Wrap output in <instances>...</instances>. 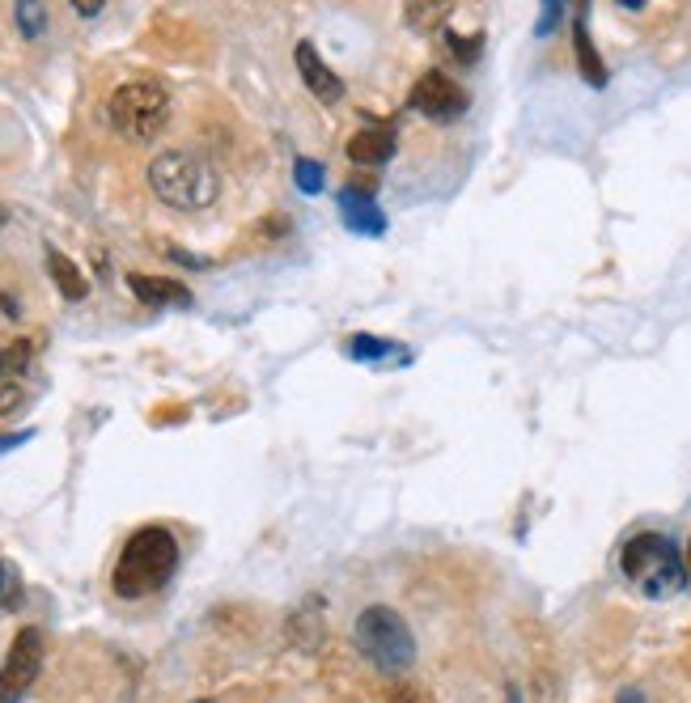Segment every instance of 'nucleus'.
<instances>
[{"mask_svg": "<svg viewBox=\"0 0 691 703\" xmlns=\"http://www.w3.org/2000/svg\"><path fill=\"white\" fill-rule=\"evenodd\" d=\"M174 568H179V543H174V534L166 526H145L123 543L111 585L119 598L136 602L162 589L174 576Z\"/></svg>", "mask_w": 691, "mask_h": 703, "instance_id": "f257e3e1", "label": "nucleus"}, {"mask_svg": "<svg viewBox=\"0 0 691 703\" xmlns=\"http://www.w3.org/2000/svg\"><path fill=\"white\" fill-rule=\"evenodd\" d=\"M624 9H645V0H619Z\"/></svg>", "mask_w": 691, "mask_h": 703, "instance_id": "b1692460", "label": "nucleus"}, {"mask_svg": "<svg viewBox=\"0 0 691 703\" xmlns=\"http://www.w3.org/2000/svg\"><path fill=\"white\" fill-rule=\"evenodd\" d=\"M386 703H433V699L420 687H412V682H399V687H391V695H386Z\"/></svg>", "mask_w": 691, "mask_h": 703, "instance_id": "412c9836", "label": "nucleus"}, {"mask_svg": "<svg viewBox=\"0 0 691 703\" xmlns=\"http://www.w3.org/2000/svg\"><path fill=\"white\" fill-rule=\"evenodd\" d=\"M5 221H9V216H5V208H0V225H5Z\"/></svg>", "mask_w": 691, "mask_h": 703, "instance_id": "bb28decb", "label": "nucleus"}, {"mask_svg": "<svg viewBox=\"0 0 691 703\" xmlns=\"http://www.w3.org/2000/svg\"><path fill=\"white\" fill-rule=\"evenodd\" d=\"M450 9H454V0H407V26L416 34H433L446 26Z\"/></svg>", "mask_w": 691, "mask_h": 703, "instance_id": "4468645a", "label": "nucleus"}, {"mask_svg": "<svg viewBox=\"0 0 691 703\" xmlns=\"http://www.w3.org/2000/svg\"><path fill=\"white\" fill-rule=\"evenodd\" d=\"M5 576H9V568H0V585H5Z\"/></svg>", "mask_w": 691, "mask_h": 703, "instance_id": "a878e982", "label": "nucleus"}, {"mask_svg": "<svg viewBox=\"0 0 691 703\" xmlns=\"http://www.w3.org/2000/svg\"><path fill=\"white\" fill-rule=\"evenodd\" d=\"M407 102H412V111H420L424 119H437V123H450L467 111V89L458 85L450 72L441 68H429L420 72V81L412 85V94H407Z\"/></svg>", "mask_w": 691, "mask_h": 703, "instance_id": "0eeeda50", "label": "nucleus"}, {"mask_svg": "<svg viewBox=\"0 0 691 703\" xmlns=\"http://www.w3.org/2000/svg\"><path fill=\"white\" fill-rule=\"evenodd\" d=\"M30 365V344L22 339V344H13V348H0V377H17Z\"/></svg>", "mask_w": 691, "mask_h": 703, "instance_id": "a211bd4d", "label": "nucleus"}, {"mask_svg": "<svg viewBox=\"0 0 691 703\" xmlns=\"http://www.w3.org/2000/svg\"><path fill=\"white\" fill-rule=\"evenodd\" d=\"M68 5H73L81 17H98L102 13V5H106V0H68Z\"/></svg>", "mask_w": 691, "mask_h": 703, "instance_id": "5701e85b", "label": "nucleus"}, {"mask_svg": "<svg viewBox=\"0 0 691 703\" xmlns=\"http://www.w3.org/2000/svg\"><path fill=\"white\" fill-rule=\"evenodd\" d=\"M191 703H217V699H191Z\"/></svg>", "mask_w": 691, "mask_h": 703, "instance_id": "cd10ccee", "label": "nucleus"}, {"mask_svg": "<svg viewBox=\"0 0 691 703\" xmlns=\"http://www.w3.org/2000/svg\"><path fill=\"white\" fill-rule=\"evenodd\" d=\"M573 47H577L581 77H586L594 89H602V85H607V68H602L598 51H594V39H590V30H586V17H577V26H573Z\"/></svg>", "mask_w": 691, "mask_h": 703, "instance_id": "ddd939ff", "label": "nucleus"}, {"mask_svg": "<svg viewBox=\"0 0 691 703\" xmlns=\"http://www.w3.org/2000/svg\"><path fill=\"white\" fill-rule=\"evenodd\" d=\"M43 674V632L39 627H22L13 636L5 665H0V703H22L26 691Z\"/></svg>", "mask_w": 691, "mask_h": 703, "instance_id": "423d86ee", "label": "nucleus"}, {"mask_svg": "<svg viewBox=\"0 0 691 703\" xmlns=\"http://www.w3.org/2000/svg\"><path fill=\"white\" fill-rule=\"evenodd\" d=\"M13 22L22 30V39H39L47 30V5L43 0H13Z\"/></svg>", "mask_w": 691, "mask_h": 703, "instance_id": "2eb2a0df", "label": "nucleus"}, {"mask_svg": "<svg viewBox=\"0 0 691 703\" xmlns=\"http://www.w3.org/2000/svg\"><path fill=\"white\" fill-rule=\"evenodd\" d=\"M560 13H564V0H543V17H539V34H552L556 22H560Z\"/></svg>", "mask_w": 691, "mask_h": 703, "instance_id": "4be33fe9", "label": "nucleus"}, {"mask_svg": "<svg viewBox=\"0 0 691 703\" xmlns=\"http://www.w3.org/2000/svg\"><path fill=\"white\" fill-rule=\"evenodd\" d=\"M352 640H357L361 657L374 665V670H382V674H403L407 665L416 661L412 627H407L403 615H399V610H391V606H369V610H361Z\"/></svg>", "mask_w": 691, "mask_h": 703, "instance_id": "39448f33", "label": "nucleus"}, {"mask_svg": "<svg viewBox=\"0 0 691 703\" xmlns=\"http://www.w3.org/2000/svg\"><path fill=\"white\" fill-rule=\"evenodd\" d=\"M17 403H22V382L17 377H0V416H9Z\"/></svg>", "mask_w": 691, "mask_h": 703, "instance_id": "aec40b11", "label": "nucleus"}, {"mask_svg": "<svg viewBox=\"0 0 691 703\" xmlns=\"http://www.w3.org/2000/svg\"><path fill=\"white\" fill-rule=\"evenodd\" d=\"M323 178H327V170L318 166V161H310V157H297V161H293V183L306 191V195H318V191H323Z\"/></svg>", "mask_w": 691, "mask_h": 703, "instance_id": "dca6fc26", "label": "nucleus"}, {"mask_svg": "<svg viewBox=\"0 0 691 703\" xmlns=\"http://www.w3.org/2000/svg\"><path fill=\"white\" fill-rule=\"evenodd\" d=\"M687 568H691V547H687Z\"/></svg>", "mask_w": 691, "mask_h": 703, "instance_id": "c85d7f7f", "label": "nucleus"}, {"mask_svg": "<svg viewBox=\"0 0 691 703\" xmlns=\"http://www.w3.org/2000/svg\"><path fill=\"white\" fill-rule=\"evenodd\" d=\"M340 208H344L348 229H357V233H382V229H386L382 212H378V204H374V195L348 187V191L340 195Z\"/></svg>", "mask_w": 691, "mask_h": 703, "instance_id": "f8f14e48", "label": "nucleus"}, {"mask_svg": "<svg viewBox=\"0 0 691 703\" xmlns=\"http://www.w3.org/2000/svg\"><path fill=\"white\" fill-rule=\"evenodd\" d=\"M47 272H51V280H56V288H60L68 301H85V297H90V280L81 276V267L68 259L64 250L47 246Z\"/></svg>", "mask_w": 691, "mask_h": 703, "instance_id": "9b49d317", "label": "nucleus"}, {"mask_svg": "<svg viewBox=\"0 0 691 703\" xmlns=\"http://www.w3.org/2000/svg\"><path fill=\"white\" fill-rule=\"evenodd\" d=\"M509 703H522V699H518V691H513V687H509Z\"/></svg>", "mask_w": 691, "mask_h": 703, "instance_id": "393cba45", "label": "nucleus"}, {"mask_svg": "<svg viewBox=\"0 0 691 703\" xmlns=\"http://www.w3.org/2000/svg\"><path fill=\"white\" fill-rule=\"evenodd\" d=\"M619 568H624V576L645 593V598H675L687 585L683 555L662 534H636L624 547V555H619Z\"/></svg>", "mask_w": 691, "mask_h": 703, "instance_id": "20e7f679", "label": "nucleus"}, {"mask_svg": "<svg viewBox=\"0 0 691 703\" xmlns=\"http://www.w3.org/2000/svg\"><path fill=\"white\" fill-rule=\"evenodd\" d=\"M446 43H450V56L454 60H463V64H471L475 56H480V34H471V39H458V34H446Z\"/></svg>", "mask_w": 691, "mask_h": 703, "instance_id": "6ab92c4d", "label": "nucleus"}, {"mask_svg": "<svg viewBox=\"0 0 691 703\" xmlns=\"http://www.w3.org/2000/svg\"><path fill=\"white\" fill-rule=\"evenodd\" d=\"M128 288L132 293L153 305V310H183V305H191V288L179 284V280H162V276H140L132 272L128 276Z\"/></svg>", "mask_w": 691, "mask_h": 703, "instance_id": "1a4fd4ad", "label": "nucleus"}, {"mask_svg": "<svg viewBox=\"0 0 691 703\" xmlns=\"http://www.w3.org/2000/svg\"><path fill=\"white\" fill-rule=\"evenodd\" d=\"M297 72H301V81H306V89L318 98V102H327V106H335L344 98V81L335 77V68H327V60L318 56L314 51V43H297Z\"/></svg>", "mask_w": 691, "mask_h": 703, "instance_id": "6e6552de", "label": "nucleus"}, {"mask_svg": "<svg viewBox=\"0 0 691 703\" xmlns=\"http://www.w3.org/2000/svg\"><path fill=\"white\" fill-rule=\"evenodd\" d=\"M344 348H348L352 360H378L382 352H399L395 344H386V339H374V335H352Z\"/></svg>", "mask_w": 691, "mask_h": 703, "instance_id": "f3484780", "label": "nucleus"}, {"mask_svg": "<svg viewBox=\"0 0 691 703\" xmlns=\"http://www.w3.org/2000/svg\"><path fill=\"white\" fill-rule=\"evenodd\" d=\"M145 178H149V191L157 200L166 208H179V212H204L217 204V195H221V174L191 149H162L149 161Z\"/></svg>", "mask_w": 691, "mask_h": 703, "instance_id": "f03ea898", "label": "nucleus"}, {"mask_svg": "<svg viewBox=\"0 0 691 703\" xmlns=\"http://www.w3.org/2000/svg\"><path fill=\"white\" fill-rule=\"evenodd\" d=\"M106 119L119 136L132 144H153L170 123V94L162 81H123L111 98H106Z\"/></svg>", "mask_w": 691, "mask_h": 703, "instance_id": "7ed1b4c3", "label": "nucleus"}, {"mask_svg": "<svg viewBox=\"0 0 691 703\" xmlns=\"http://www.w3.org/2000/svg\"><path fill=\"white\" fill-rule=\"evenodd\" d=\"M348 157L357 166H382L386 157H395V128L391 123H369L348 140Z\"/></svg>", "mask_w": 691, "mask_h": 703, "instance_id": "9d476101", "label": "nucleus"}]
</instances>
